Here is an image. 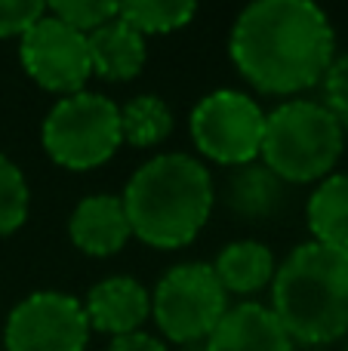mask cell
Listing matches in <instances>:
<instances>
[{
    "label": "cell",
    "mask_w": 348,
    "mask_h": 351,
    "mask_svg": "<svg viewBox=\"0 0 348 351\" xmlns=\"http://www.w3.org/2000/svg\"><path fill=\"white\" fill-rule=\"evenodd\" d=\"M228 311V296L207 262H179L151 290V321L173 346L207 342Z\"/></svg>",
    "instance_id": "6"
},
{
    "label": "cell",
    "mask_w": 348,
    "mask_h": 351,
    "mask_svg": "<svg viewBox=\"0 0 348 351\" xmlns=\"http://www.w3.org/2000/svg\"><path fill=\"white\" fill-rule=\"evenodd\" d=\"M68 237L84 256L108 259L117 256L129 243L127 213L117 194H90L68 216Z\"/></svg>",
    "instance_id": "11"
},
{
    "label": "cell",
    "mask_w": 348,
    "mask_h": 351,
    "mask_svg": "<svg viewBox=\"0 0 348 351\" xmlns=\"http://www.w3.org/2000/svg\"><path fill=\"white\" fill-rule=\"evenodd\" d=\"M121 108V139L133 148H158L173 133V111L154 93L133 96Z\"/></svg>",
    "instance_id": "17"
},
{
    "label": "cell",
    "mask_w": 348,
    "mask_h": 351,
    "mask_svg": "<svg viewBox=\"0 0 348 351\" xmlns=\"http://www.w3.org/2000/svg\"><path fill=\"white\" fill-rule=\"evenodd\" d=\"M343 148L345 133L324 105L314 99H287L265 114L259 164L284 185H308L336 170Z\"/></svg>",
    "instance_id": "4"
},
{
    "label": "cell",
    "mask_w": 348,
    "mask_h": 351,
    "mask_svg": "<svg viewBox=\"0 0 348 351\" xmlns=\"http://www.w3.org/2000/svg\"><path fill=\"white\" fill-rule=\"evenodd\" d=\"M306 219L312 241L348 250V173H330L314 185Z\"/></svg>",
    "instance_id": "16"
},
{
    "label": "cell",
    "mask_w": 348,
    "mask_h": 351,
    "mask_svg": "<svg viewBox=\"0 0 348 351\" xmlns=\"http://www.w3.org/2000/svg\"><path fill=\"white\" fill-rule=\"evenodd\" d=\"M188 133L201 158L238 170L259 160L265 111L244 90H213L191 108Z\"/></svg>",
    "instance_id": "7"
},
{
    "label": "cell",
    "mask_w": 348,
    "mask_h": 351,
    "mask_svg": "<svg viewBox=\"0 0 348 351\" xmlns=\"http://www.w3.org/2000/svg\"><path fill=\"white\" fill-rule=\"evenodd\" d=\"M117 16L148 40V37L173 34L185 28L197 16V3L191 0H127L121 3Z\"/></svg>",
    "instance_id": "18"
},
{
    "label": "cell",
    "mask_w": 348,
    "mask_h": 351,
    "mask_svg": "<svg viewBox=\"0 0 348 351\" xmlns=\"http://www.w3.org/2000/svg\"><path fill=\"white\" fill-rule=\"evenodd\" d=\"M228 56L256 93L299 96L330 71L336 31L312 0H259L234 19Z\"/></svg>",
    "instance_id": "1"
},
{
    "label": "cell",
    "mask_w": 348,
    "mask_h": 351,
    "mask_svg": "<svg viewBox=\"0 0 348 351\" xmlns=\"http://www.w3.org/2000/svg\"><path fill=\"white\" fill-rule=\"evenodd\" d=\"M321 90H324L321 105L336 117V123L343 127V133L348 139V56H336L333 59L330 71L321 80Z\"/></svg>",
    "instance_id": "21"
},
{
    "label": "cell",
    "mask_w": 348,
    "mask_h": 351,
    "mask_svg": "<svg viewBox=\"0 0 348 351\" xmlns=\"http://www.w3.org/2000/svg\"><path fill=\"white\" fill-rule=\"evenodd\" d=\"M18 62L40 90L55 93L62 99L84 93L86 80L92 77L86 34L68 28L49 12L18 40Z\"/></svg>",
    "instance_id": "9"
},
{
    "label": "cell",
    "mask_w": 348,
    "mask_h": 351,
    "mask_svg": "<svg viewBox=\"0 0 348 351\" xmlns=\"http://www.w3.org/2000/svg\"><path fill=\"white\" fill-rule=\"evenodd\" d=\"M47 16V3L40 0H0V40H22L40 19Z\"/></svg>",
    "instance_id": "22"
},
{
    "label": "cell",
    "mask_w": 348,
    "mask_h": 351,
    "mask_svg": "<svg viewBox=\"0 0 348 351\" xmlns=\"http://www.w3.org/2000/svg\"><path fill=\"white\" fill-rule=\"evenodd\" d=\"M47 12L65 22L68 28L90 37L102 25L114 22L121 3H114V0H55V3H47Z\"/></svg>",
    "instance_id": "20"
},
{
    "label": "cell",
    "mask_w": 348,
    "mask_h": 351,
    "mask_svg": "<svg viewBox=\"0 0 348 351\" xmlns=\"http://www.w3.org/2000/svg\"><path fill=\"white\" fill-rule=\"evenodd\" d=\"M28 210H31L28 179L6 154H0V237L22 228L28 222Z\"/></svg>",
    "instance_id": "19"
},
{
    "label": "cell",
    "mask_w": 348,
    "mask_h": 351,
    "mask_svg": "<svg viewBox=\"0 0 348 351\" xmlns=\"http://www.w3.org/2000/svg\"><path fill=\"white\" fill-rule=\"evenodd\" d=\"M86 43H90L92 74L111 80V84H127V80L139 77L148 62V40L139 31L129 28L121 16L92 31Z\"/></svg>",
    "instance_id": "13"
},
{
    "label": "cell",
    "mask_w": 348,
    "mask_h": 351,
    "mask_svg": "<svg viewBox=\"0 0 348 351\" xmlns=\"http://www.w3.org/2000/svg\"><path fill=\"white\" fill-rule=\"evenodd\" d=\"M225 200L244 219H271L287 200V185L265 164H247L232 170L225 182Z\"/></svg>",
    "instance_id": "15"
},
{
    "label": "cell",
    "mask_w": 348,
    "mask_h": 351,
    "mask_svg": "<svg viewBox=\"0 0 348 351\" xmlns=\"http://www.w3.org/2000/svg\"><path fill=\"white\" fill-rule=\"evenodd\" d=\"M133 237L154 250H182L210 222L216 185L197 158L154 154L127 179L121 194Z\"/></svg>",
    "instance_id": "2"
},
{
    "label": "cell",
    "mask_w": 348,
    "mask_h": 351,
    "mask_svg": "<svg viewBox=\"0 0 348 351\" xmlns=\"http://www.w3.org/2000/svg\"><path fill=\"white\" fill-rule=\"evenodd\" d=\"M90 321L84 302L62 290H37L6 315V351H86Z\"/></svg>",
    "instance_id": "8"
},
{
    "label": "cell",
    "mask_w": 348,
    "mask_h": 351,
    "mask_svg": "<svg viewBox=\"0 0 348 351\" xmlns=\"http://www.w3.org/2000/svg\"><path fill=\"white\" fill-rule=\"evenodd\" d=\"M84 311L90 330L117 339L127 333H139L151 321V293L136 278L114 274V278H102L99 284L90 287L84 299Z\"/></svg>",
    "instance_id": "10"
},
{
    "label": "cell",
    "mask_w": 348,
    "mask_h": 351,
    "mask_svg": "<svg viewBox=\"0 0 348 351\" xmlns=\"http://www.w3.org/2000/svg\"><path fill=\"white\" fill-rule=\"evenodd\" d=\"M105 351H170V348H166V342L160 339V336H151V333H145V330H139V333H127V336L111 339V346Z\"/></svg>",
    "instance_id": "23"
},
{
    "label": "cell",
    "mask_w": 348,
    "mask_h": 351,
    "mask_svg": "<svg viewBox=\"0 0 348 351\" xmlns=\"http://www.w3.org/2000/svg\"><path fill=\"white\" fill-rule=\"evenodd\" d=\"M40 145L55 167L86 173L121 152V108L102 93H74L47 111Z\"/></svg>",
    "instance_id": "5"
},
{
    "label": "cell",
    "mask_w": 348,
    "mask_h": 351,
    "mask_svg": "<svg viewBox=\"0 0 348 351\" xmlns=\"http://www.w3.org/2000/svg\"><path fill=\"white\" fill-rule=\"evenodd\" d=\"M271 311L296 346H330L348 333V250L306 241L271 280Z\"/></svg>",
    "instance_id": "3"
},
{
    "label": "cell",
    "mask_w": 348,
    "mask_h": 351,
    "mask_svg": "<svg viewBox=\"0 0 348 351\" xmlns=\"http://www.w3.org/2000/svg\"><path fill=\"white\" fill-rule=\"evenodd\" d=\"M296 342L262 302L228 305L203 351H293Z\"/></svg>",
    "instance_id": "12"
},
{
    "label": "cell",
    "mask_w": 348,
    "mask_h": 351,
    "mask_svg": "<svg viewBox=\"0 0 348 351\" xmlns=\"http://www.w3.org/2000/svg\"><path fill=\"white\" fill-rule=\"evenodd\" d=\"M216 280L222 284L225 296H253V293L271 287L277 271V259L262 241H232L219 250L213 262Z\"/></svg>",
    "instance_id": "14"
}]
</instances>
